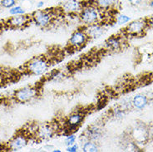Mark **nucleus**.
<instances>
[{
	"instance_id": "f257e3e1",
	"label": "nucleus",
	"mask_w": 153,
	"mask_h": 152,
	"mask_svg": "<svg viewBox=\"0 0 153 152\" xmlns=\"http://www.w3.org/2000/svg\"><path fill=\"white\" fill-rule=\"evenodd\" d=\"M61 15H64V13L62 12L61 8H51V9H38L34 11L32 15V21L42 28H47L53 24L54 20L57 17Z\"/></svg>"
},
{
	"instance_id": "f03ea898",
	"label": "nucleus",
	"mask_w": 153,
	"mask_h": 152,
	"mask_svg": "<svg viewBox=\"0 0 153 152\" xmlns=\"http://www.w3.org/2000/svg\"><path fill=\"white\" fill-rule=\"evenodd\" d=\"M105 12L100 10L97 7H96L94 4L91 2H85L84 6L82 9V11L78 13L80 23L83 26H88L90 24L97 23H103L105 19L104 17Z\"/></svg>"
},
{
	"instance_id": "7ed1b4c3",
	"label": "nucleus",
	"mask_w": 153,
	"mask_h": 152,
	"mask_svg": "<svg viewBox=\"0 0 153 152\" xmlns=\"http://www.w3.org/2000/svg\"><path fill=\"white\" fill-rule=\"evenodd\" d=\"M50 62L46 57H35L24 65V72L30 75L40 76L48 72Z\"/></svg>"
},
{
	"instance_id": "20e7f679",
	"label": "nucleus",
	"mask_w": 153,
	"mask_h": 152,
	"mask_svg": "<svg viewBox=\"0 0 153 152\" xmlns=\"http://www.w3.org/2000/svg\"><path fill=\"white\" fill-rule=\"evenodd\" d=\"M85 119V115L81 111L73 112L69 115L65 121V126L63 127L66 135L76 133Z\"/></svg>"
},
{
	"instance_id": "39448f33",
	"label": "nucleus",
	"mask_w": 153,
	"mask_h": 152,
	"mask_svg": "<svg viewBox=\"0 0 153 152\" xmlns=\"http://www.w3.org/2000/svg\"><path fill=\"white\" fill-rule=\"evenodd\" d=\"M38 88L35 87H24L20 88L13 93V98L15 102L19 103H27L33 101V99L37 98L38 96Z\"/></svg>"
},
{
	"instance_id": "423d86ee",
	"label": "nucleus",
	"mask_w": 153,
	"mask_h": 152,
	"mask_svg": "<svg viewBox=\"0 0 153 152\" xmlns=\"http://www.w3.org/2000/svg\"><path fill=\"white\" fill-rule=\"evenodd\" d=\"M148 26L146 19H139L128 23L124 29V33L128 36L137 37L144 34Z\"/></svg>"
},
{
	"instance_id": "0eeeda50",
	"label": "nucleus",
	"mask_w": 153,
	"mask_h": 152,
	"mask_svg": "<svg viewBox=\"0 0 153 152\" xmlns=\"http://www.w3.org/2000/svg\"><path fill=\"white\" fill-rule=\"evenodd\" d=\"M88 40H89V38H88V35L86 34L83 28L77 29L75 32H73V34L71 35V37L69 38V47L75 50V51L82 49L86 46Z\"/></svg>"
},
{
	"instance_id": "6e6552de",
	"label": "nucleus",
	"mask_w": 153,
	"mask_h": 152,
	"mask_svg": "<svg viewBox=\"0 0 153 152\" xmlns=\"http://www.w3.org/2000/svg\"><path fill=\"white\" fill-rule=\"evenodd\" d=\"M58 130L54 124L50 123H45L41 125H38V129L35 132L33 136L38 140V141H48L52 139L54 136V135L57 133Z\"/></svg>"
},
{
	"instance_id": "1a4fd4ad",
	"label": "nucleus",
	"mask_w": 153,
	"mask_h": 152,
	"mask_svg": "<svg viewBox=\"0 0 153 152\" xmlns=\"http://www.w3.org/2000/svg\"><path fill=\"white\" fill-rule=\"evenodd\" d=\"M28 136H29V135L25 134L24 132L18 133L8 141V143L6 144L7 150L11 151H18L25 148L29 141Z\"/></svg>"
},
{
	"instance_id": "9d476101",
	"label": "nucleus",
	"mask_w": 153,
	"mask_h": 152,
	"mask_svg": "<svg viewBox=\"0 0 153 152\" xmlns=\"http://www.w3.org/2000/svg\"><path fill=\"white\" fill-rule=\"evenodd\" d=\"M32 21L31 16L22 14V15H14L7 19L5 26L12 29H21L27 27Z\"/></svg>"
},
{
	"instance_id": "9b49d317",
	"label": "nucleus",
	"mask_w": 153,
	"mask_h": 152,
	"mask_svg": "<svg viewBox=\"0 0 153 152\" xmlns=\"http://www.w3.org/2000/svg\"><path fill=\"white\" fill-rule=\"evenodd\" d=\"M84 6L83 0H67L62 4V8L64 14H78Z\"/></svg>"
},
{
	"instance_id": "f8f14e48",
	"label": "nucleus",
	"mask_w": 153,
	"mask_h": 152,
	"mask_svg": "<svg viewBox=\"0 0 153 152\" xmlns=\"http://www.w3.org/2000/svg\"><path fill=\"white\" fill-rule=\"evenodd\" d=\"M83 30L88 35L89 39H97L100 38L106 32V28L103 23H97L90 24L88 26H83Z\"/></svg>"
},
{
	"instance_id": "ddd939ff",
	"label": "nucleus",
	"mask_w": 153,
	"mask_h": 152,
	"mask_svg": "<svg viewBox=\"0 0 153 152\" xmlns=\"http://www.w3.org/2000/svg\"><path fill=\"white\" fill-rule=\"evenodd\" d=\"M82 136H84L85 141H92L97 142L103 136V130L98 125H92L86 130Z\"/></svg>"
},
{
	"instance_id": "4468645a",
	"label": "nucleus",
	"mask_w": 153,
	"mask_h": 152,
	"mask_svg": "<svg viewBox=\"0 0 153 152\" xmlns=\"http://www.w3.org/2000/svg\"><path fill=\"white\" fill-rule=\"evenodd\" d=\"M90 2L105 13L117 9V5L120 4L117 0H90Z\"/></svg>"
},
{
	"instance_id": "2eb2a0df",
	"label": "nucleus",
	"mask_w": 153,
	"mask_h": 152,
	"mask_svg": "<svg viewBox=\"0 0 153 152\" xmlns=\"http://www.w3.org/2000/svg\"><path fill=\"white\" fill-rule=\"evenodd\" d=\"M131 136L134 139V141L137 142L136 144L143 143L148 138V131L143 125H137L132 130Z\"/></svg>"
},
{
	"instance_id": "dca6fc26",
	"label": "nucleus",
	"mask_w": 153,
	"mask_h": 152,
	"mask_svg": "<svg viewBox=\"0 0 153 152\" xmlns=\"http://www.w3.org/2000/svg\"><path fill=\"white\" fill-rule=\"evenodd\" d=\"M123 43L124 42L122 38L118 36H111L106 41V47L110 52H118L123 48Z\"/></svg>"
},
{
	"instance_id": "f3484780",
	"label": "nucleus",
	"mask_w": 153,
	"mask_h": 152,
	"mask_svg": "<svg viewBox=\"0 0 153 152\" xmlns=\"http://www.w3.org/2000/svg\"><path fill=\"white\" fill-rule=\"evenodd\" d=\"M131 104L132 107H135L136 109L142 110L148 104V98L146 97V96L143 94H137L133 97L131 101Z\"/></svg>"
},
{
	"instance_id": "a211bd4d",
	"label": "nucleus",
	"mask_w": 153,
	"mask_h": 152,
	"mask_svg": "<svg viewBox=\"0 0 153 152\" xmlns=\"http://www.w3.org/2000/svg\"><path fill=\"white\" fill-rule=\"evenodd\" d=\"M82 150L84 152H97L99 151L97 142L92 141H87L82 143Z\"/></svg>"
},
{
	"instance_id": "6ab92c4d",
	"label": "nucleus",
	"mask_w": 153,
	"mask_h": 152,
	"mask_svg": "<svg viewBox=\"0 0 153 152\" xmlns=\"http://www.w3.org/2000/svg\"><path fill=\"white\" fill-rule=\"evenodd\" d=\"M115 23L118 25H125L126 23H130L131 17L126 14H123V13H117L114 17Z\"/></svg>"
},
{
	"instance_id": "aec40b11",
	"label": "nucleus",
	"mask_w": 153,
	"mask_h": 152,
	"mask_svg": "<svg viewBox=\"0 0 153 152\" xmlns=\"http://www.w3.org/2000/svg\"><path fill=\"white\" fill-rule=\"evenodd\" d=\"M9 13L12 16L22 15V14H25V9L22 6L16 4L13 8H9Z\"/></svg>"
},
{
	"instance_id": "412c9836",
	"label": "nucleus",
	"mask_w": 153,
	"mask_h": 152,
	"mask_svg": "<svg viewBox=\"0 0 153 152\" xmlns=\"http://www.w3.org/2000/svg\"><path fill=\"white\" fill-rule=\"evenodd\" d=\"M64 73L62 71H59V70H55V71H53V72L50 73L49 79L50 80H53V81H60L62 78H64Z\"/></svg>"
},
{
	"instance_id": "4be33fe9",
	"label": "nucleus",
	"mask_w": 153,
	"mask_h": 152,
	"mask_svg": "<svg viewBox=\"0 0 153 152\" xmlns=\"http://www.w3.org/2000/svg\"><path fill=\"white\" fill-rule=\"evenodd\" d=\"M124 112H125V110H123L121 107H116L111 110V116H112V117L116 118V119H120V118L123 117Z\"/></svg>"
},
{
	"instance_id": "5701e85b",
	"label": "nucleus",
	"mask_w": 153,
	"mask_h": 152,
	"mask_svg": "<svg viewBox=\"0 0 153 152\" xmlns=\"http://www.w3.org/2000/svg\"><path fill=\"white\" fill-rule=\"evenodd\" d=\"M76 136L75 133L72 134H68L66 135L65 138V145L66 146H68V145H72L74 143H76Z\"/></svg>"
},
{
	"instance_id": "b1692460",
	"label": "nucleus",
	"mask_w": 153,
	"mask_h": 152,
	"mask_svg": "<svg viewBox=\"0 0 153 152\" xmlns=\"http://www.w3.org/2000/svg\"><path fill=\"white\" fill-rule=\"evenodd\" d=\"M17 4L16 0H2L1 1V6L4 8H11Z\"/></svg>"
},
{
	"instance_id": "393cba45",
	"label": "nucleus",
	"mask_w": 153,
	"mask_h": 152,
	"mask_svg": "<svg viewBox=\"0 0 153 152\" xmlns=\"http://www.w3.org/2000/svg\"><path fill=\"white\" fill-rule=\"evenodd\" d=\"M79 150V145L77 143H74L72 145H68L66 147V151L68 152H76Z\"/></svg>"
},
{
	"instance_id": "a878e982",
	"label": "nucleus",
	"mask_w": 153,
	"mask_h": 152,
	"mask_svg": "<svg viewBox=\"0 0 153 152\" xmlns=\"http://www.w3.org/2000/svg\"><path fill=\"white\" fill-rule=\"evenodd\" d=\"M129 4L133 7H137L144 2V0H128Z\"/></svg>"
},
{
	"instance_id": "bb28decb",
	"label": "nucleus",
	"mask_w": 153,
	"mask_h": 152,
	"mask_svg": "<svg viewBox=\"0 0 153 152\" xmlns=\"http://www.w3.org/2000/svg\"><path fill=\"white\" fill-rule=\"evenodd\" d=\"M146 22H147L148 27H152L153 28V15L148 18V19H146Z\"/></svg>"
},
{
	"instance_id": "cd10ccee",
	"label": "nucleus",
	"mask_w": 153,
	"mask_h": 152,
	"mask_svg": "<svg viewBox=\"0 0 153 152\" xmlns=\"http://www.w3.org/2000/svg\"><path fill=\"white\" fill-rule=\"evenodd\" d=\"M44 4H45L44 1H38V3H37V8H38V9H41V8H43Z\"/></svg>"
},
{
	"instance_id": "c85d7f7f",
	"label": "nucleus",
	"mask_w": 153,
	"mask_h": 152,
	"mask_svg": "<svg viewBox=\"0 0 153 152\" xmlns=\"http://www.w3.org/2000/svg\"><path fill=\"white\" fill-rule=\"evenodd\" d=\"M44 149L47 150V151H52L54 149V146L53 145H46L44 146Z\"/></svg>"
},
{
	"instance_id": "c756f323",
	"label": "nucleus",
	"mask_w": 153,
	"mask_h": 152,
	"mask_svg": "<svg viewBox=\"0 0 153 152\" xmlns=\"http://www.w3.org/2000/svg\"><path fill=\"white\" fill-rule=\"evenodd\" d=\"M148 6H149L150 8H152L153 10V0H149V2H148Z\"/></svg>"
},
{
	"instance_id": "7c9ffc66",
	"label": "nucleus",
	"mask_w": 153,
	"mask_h": 152,
	"mask_svg": "<svg viewBox=\"0 0 153 152\" xmlns=\"http://www.w3.org/2000/svg\"><path fill=\"white\" fill-rule=\"evenodd\" d=\"M53 152H62L61 150H59V149H55L54 148L53 151H52Z\"/></svg>"
},
{
	"instance_id": "2f4dec72",
	"label": "nucleus",
	"mask_w": 153,
	"mask_h": 152,
	"mask_svg": "<svg viewBox=\"0 0 153 152\" xmlns=\"http://www.w3.org/2000/svg\"><path fill=\"white\" fill-rule=\"evenodd\" d=\"M3 151V148H2V147H1V145H0V151Z\"/></svg>"
},
{
	"instance_id": "473e14b6",
	"label": "nucleus",
	"mask_w": 153,
	"mask_h": 152,
	"mask_svg": "<svg viewBox=\"0 0 153 152\" xmlns=\"http://www.w3.org/2000/svg\"><path fill=\"white\" fill-rule=\"evenodd\" d=\"M117 1H119V2H120V1H121V0H117Z\"/></svg>"
}]
</instances>
